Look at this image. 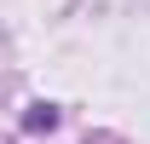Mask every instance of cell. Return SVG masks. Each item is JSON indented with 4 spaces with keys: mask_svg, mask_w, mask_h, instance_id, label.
I'll return each mask as SVG.
<instances>
[{
    "mask_svg": "<svg viewBox=\"0 0 150 144\" xmlns=\"http://www.w3.org/2000/svg\"><path fill=\"white\" fill-rule=\"evenodd\" d=\"M23 127H29V133H52V127H58V109L52 104H35L29 115H23Z\"/></svg>",
    "mask_w": 150,
    "mask_h": 144,
    "instance_id": "cell-1",
    "label": "cell"
}]
</instances>
